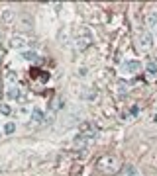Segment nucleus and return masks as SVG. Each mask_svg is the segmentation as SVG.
Listing matches in <instances>:
<instances>
[{
	"instance_id": "nucleus-15",
	"label": "nucleus",
	"mask_w": 157,
	"mask_h": 176,
	"mask_svg": "<svg viewBox=\"0 0 157 176\" xmlns=\"http://www.w3.org/2000/svg\"><path fill=\"white\" fill-rule=\"evenodd\" d=\"M14 131H16V123L8 121V123L4 125V133H6V135H10V133H14Z\"/></svg>"
},
{
	"instance_id": "nucleus-10",
	"label": "nucleus",
	"mask_w": 157,
	"mask_h": 176,
	"mask_svg": "<svg viewBox=\"0 0 157 176\" xmlns=\"http://www.w3.org/2000/svg\"><path fill=\"white\" fill-rule=\"evenodd\" d=\"M120 176H139V170H138L133 164H126V168L122 170Z\"/></svg>"
},
{
	"instance_id": "nucleus-12",
	"label": "nucleus",
	"mask_w": 157,
	"mask_h": 176,
	"mask_svg": "<svg viewBox=\"0 0 157 176\" xmlns=\"http://www.w3.org/2000/svg\"><path fill=\"white\" fill-rule=\"evenodd\" d=\"M145 72H147V76H149V78L157 76V65H155V63H149L147 67H145Z\"/></svg>"
},
{
	"instance_id": "nucleus-9",
	"label": "nucleus",
	"mask_w": 157,
	"mask_h": 176,
	"mask_svg": "<svg viewBox=\"0 0 157 176\" xmlns=\"http://www.w3.org/2000/svg\"><path fill=\"white\" fill-rule=\"evenodd\" d=\"M22 59H26V61H37L39 59V53L34 49H26L24 53H22Z\"/></svg>"
},
{
	"instance_id": "nucleus-7",
	"label": "nucleus",
	"mask_w": 157,
	"mask_h": 176,
	"mask_svg": "<svg viewBox=\"0 0 157 176\" xmlns=\"http://www.w3.org/2000/svg\"><path fill=\"white\" fill-rule=\"evenodd\" d=\"M73 145H75V147H77V149H85V147L88 145V139H86L85 135H81V133H79L77 137H75V139H73Z\"/></svg>"
},
{
	"instance_id": "nucleus-13",
	"label": "nucleus",
	"mask_w": 157,
	"mask_h": 176,
	"mask_svg": "<svg viewBox=\"0 0 157 176\" xmlns=\"http://www.w3.org/2000/svg\"><path fill=\"white\" fill-rule=\"evenodd\" d=\"M12 45L16 47V49H22V47H26V39L20 37V35H16V37L12 39Z\"/></svg>"
},
{
	"instance_id": "nucleus-18",
	"label": "nucleus",
	"mask_w": 157,
	"mask_h": 176,
	"mask_svg": "<svg viewBox=\"0 0 157 176\" xmlns=\"http://www.w3.org/2000/svg\"><path fill=\"white\" fill-rule=\"evenodd\" d=\"M79 75L81 76H86V69H79Z\"/></svg>"
},
{
	"instance_id": "nucleus-14",
	"label": "nucleus",
	"mask_w": 157,
	"mask_h": 176,
	"mask_svg": "<svg viewBox=\"0 0 157 176\" xmlns=\"http://www.w3.org/2000/svg\"><path fill=\"white\" fill-rule=\"evenodd\" d=\"M59 108H61V100H59V98H53V100H51V104H49V110H51V112H57Z\"/></svg>"
},
{
	"instance_id": "nucleus-2",
	"label": "nucleus",
	"mask_w": 157,
	"mask_h": 176,
	"mask_svg": "<svg viewBox=\"0 0 157 176\" xmlns=\"http://www.w3.org/2000/svg\"><path fill=\"white\" fill-rule=\"evenodd\" d=\"M79 133H81V135H85L88 141H92V139L98 135V129H96L94 123H91V121H83V123L79 125Z\"/></svg>"
},
{
	"instance_id": "nucleus-8",
	"label": "nucleus",
	"mask_w": 157,
	"mask_h": 176,
	"mask_svg": "<svg viewBox=\"0 0 157 176\" xmlns=\"http://www.w3.org/2000/svg\"><path fill=\"white\" fill-rule=\"evenodd\" d=\"M29 115H32L34 121H39V123L45 120V115H43V112H41L39 108H32V110H29Z\"/></svg>"
},
{
	"instance_id": "nucleus-5",
	"label": "nucleus",
	"mask_w": 157,
	"mask_h": 176,
	"mask_svg": "<svg viewBox=\"0 0 157 176\" xmlns=\"http://www.w3.org/2000/svg\"><path fill=\"white\" fill-rule=\"evenodd\" d=\"M122 69L128 72V75H136V72L141 71V65H139V61H126Z\"/></svg>"
},
{
	"instance_id": "nucleus-16",
	"label": "nucleus",
	"mask_w": 157,
	"mask_h": 176,
	"mask_svg": "<svg viewBox=\"0 0 157 176\" xmlns=\"http://www.w3.org/2000/svg\"><path fill=\"white\" fill-rule=\"evenodd\" d=\"M16 78H18L16 71H8V72H6V80H8V82H16Z\"/></svg>"
},
{
	"instance_id": "nucleus-4",
	"label": "nucleus",
	"mask_w": 157,
	"mask_h": 176,
	"mask_svg": "<svg viewBox=\"0 0 157 176\" xmlns=\"http://www.w3.org/2000/svg\"><path fill=\"white\" fill-rule=\"evenodd\" d=\"M153 43H155V39H153V35L149 33V32H141L138 35V45H139L141 51H149V49L153 47Z\"/></svg>"
},
{
	"instance_id": "nucleus-3",
	"label": "nucleus",
	"mask_w": 157,
	"mask_h": 176,
	"mask_svg": "<svg viewBox=\"0 0 157 176\" xmlns=\"http://www.w3.org/2000/svg\"><path fill=\"white\" fill-rule=\"evenodd\" d=\"M81 33H83V35H79V33H77V41H75V47H77L79 51H83V49H86V47L92 43V35H91V32H88V29H81Z\"/></svg>"
},
{
	"instance_id": "nucleus-19",
	"label": "nucleus",
	"mask_w": 157,
	"mask_h": 176,
	"mask_svg": "<svg viewBox=\"0 0 157 176\" xmlns=\"http://www.w3.org/2000/svg\"><path fill=\"white\" fill-rule=\"evenodd\" d=\"M0 63H2V55H0Z\"/></svg>"
},
{
	"instance_id": "nucleus-17",
	"label": "nucleus",
	"mask_w": 157,
	"mask_h": 176,
	"mask_svg": "<svg viewBox=\"0 0 157 176\" xmlns=\"http://www.w3.org/2000/svg\"><path fill=\"white\" fill-rule=\"evenodd\" d=\"M0 114H2V115H10L12 114V108L8 104H2V106H0Z\"/></svg>"
},
{
	"instance_id": "nucleus-1",
	"label": "nucleus",
	"mask_w": 157,
	"mask_h": 176,
	"mask_svg": "<svg viewBox=\"0 0 157 176\" xmlns=\"http://www.w3.org/2000/svg\"><path fill=\"white\" fill-rule=\"evenodd\" d=\"M96 168L102 172V174H116L118 172V168H120V163H118V159L116 157H112V155H104L98 159V163H96Z\"/></svg>"
},
{
	"instance_id": "nucleus-6",
	"label": "nucleus",
	"mask_w": 157,
	"mask_h": 176,
	"mask_svg": "<svg viewBox=\"0 0 157 176\" xmlns=\"http://www.w3.org/2000/svg\"><path fill=\"white\" fill-rule=\"evenodd\" d=\"M145 24H147V27L157 35V10H153V12H149V14H147Z\"/></svg>"
},
{
	"instance_id": "nucleus-11",
	"label": "nucleus",
	"mask_w": 157,
	"mask_h": 176,
	"mask_svg": "<svg viewBox=\"0 0 157 176\" xmlns=\"http://www.w3.org/2000/svg\"><path fill=\"white\" fill-rule=\"evenodd\" d=\"M8 98H10V100H20V98H22V92H20L18 86H10V88H8Z\"/></svg>"
}]
</instances>
